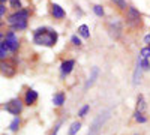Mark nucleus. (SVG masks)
<instances>
[{
	"label": "nucleus",
	"mask_w": 150,
	"mask_h": 135,
	"mask_svg": "<svg viewBox=\"0 0 150 135\" xmlns=\"http://www.w3.org/2000/svg\"><path fill=\"white\" fill-rule=\"evenodd\" d=\"M59 39V33L48 27H38L33 32V42L42 47H54Z\"/></svg>",
	"instance_id": "nucleus-1"
},
{
	"label": "nucleus",
	"mask_w": 150,
	"mask_h": 135,
	"mask_svg": "<svg viewBox=\"0 0 150 135\" xmlns=\"http://www.w3.org/2000/svg\"><path fill=\"white\" fill-rule=\"evenodd\" d=\"M110 114H111L110 110H105V111L99 113V114L96 116V119L92 122V125H90V128H89V134H87V135H98L99 131H101V128H102V125L110 119Z\"/></svg>",
	"instance_id": "nucleus-2"
},
{
	"label": "nucleus",
	"mask_w": 150,
	"mask_h": 135,
	"mask_svg": "<svg viewBox=\"0 0 150 135\" xmlns=\"http://www.w3.org/2000/svg\"><path fill=\"white\" fill-rule=\"evenodd\" d=\"M29 15H30V11L29 9H18V11H15L14 14H11L9 17H8V24L9 26H12V24H15V23H20V21H27L29 20Z\"/></svg>",
	"instance_id": "nucleus-3"
},
{
	"label": "nucleus",
	"mask_w": 150,
	"mask_h": 135,
	"mask_svg": "<svg viewBox=\"0 0 150 135\" xmlns=\"http://www.w3.org/2000/svg\"><path fill=\"white\" fill-rule=\"evenodd\" d=\"M23 102L21 99H18V98H14V99H11L5 104V110H6V113L12 114V116H18L21 111H23Z\"/></svg>",
	"instance_id": "nucleus-4"
},
{
	"label": "nucleus",
	"mask_w": 150,
	"mask_h": 135,
	"mask_svg": "<svg viewBox=\"0 0 150 135\" xmlns=\"http://www.w3.org/2000/svg\"><path fill=\"white\" fill-rule=\"evenodd\" d=\"M107 30H108V33H110V36H111L112 39H119L120 36H122V32H123L120 20H111L107 24Z\"/></svg>",
	"instance_id": "nucleus-5"
},
{
	"label": "nucleus",
	"mask_w": 150,
	"mask_h": 135,
	"mask_svg": "<svg viewBox=\"0 0 150 135\" xmlns=\"http://www.w3.org/2000/svg\"><path fill=\"white\" fill-rule=\"evenodd\" d=\"M126 15H128V23L132 24V26H141V14H140V11L134 8V6H129V9L126 11Z\"/></svg>",
	"instance_id": "nucleus-6"
},
{
	"label": "nucleus",
	"mask_w": 150,
	"mask_h": 135,
	"mask_svg": "<svg viewBox=\"0 0 150 135\" xmlns=\"http://www.w3.org/2000/svg\"><path fill=\"white\" fill-rule=\"evenodd\" d=\"M5 41H6V44H8V48H9V51H11V53H15L18 48H20V41H18V38H17V35H15L14 30L6 32V38H5Z\"/></svg>",
	"instance_id": "nucleus-7"
},
{
	"label": "nucleus",
	"mask_w": 150,
	"mask_h": 135,
	"mask_svg": "<svg viewBox=\"0 0 150 135\" xmlns=\"http://www.w3.org/2000/svg\"><path fill=\"white\" fill-rule=\"evenodd\" d=\"M15 72H17V68L14 63H9L8 60L5 62V60H2V74L5 77L11 78V77H14L15 75Z\"/></svg>",
	"instance_id": "nucleus-8"
},
{
	"label": "nucleus",
	"mask_w": 150,
	"mask_h": 135,
	"mask_svg": "<svg viewBox=\"0 0 150 135\" xmlns=\"http://www.w3.org/2000/svg\"><path fill=\"white\" fill-rule=\"evenodd\" d=\"M98 77H99V68H98V66H93V68L90 69V77L87 78V81H86V84H84V90H89L92 86L95 84V81L98 80Z\"/></svg>",
	"instance_id": "nucleus-9"
},
{
	"label": "nucleus",
	"mask_w": 150,
	"mask_h": 135,
	"mask_svg": "<svg viewBox=\"0 0 150 135\" xmlns=\"http://www.w3.org/2000/svg\"><path fill=\"white\" fill-rule=\"evenodd\" d=\"M74 66H75V60H72V59L65 60V62H62V65H60V72H62V77H66V75H69V74L72 72V69H74Z\"/></svg>",
	"instance_id": "nucleus-10"
},
{
	"label": "nucleus",
	"mask_w": 150,
	"mask_h": 135,
	"mask_svg": "<svg viewBox=\"0 0 150 135\" xmlns=\"http://www.w3.org/2000/svg\"><path fill=\"white\" fill-rule=\"evenodd\" d=\"M51 14L56 20H63L66 17V11L62 8L59 3H51Z\"/></svg>",
	"instance_id": "nucleus-11"
},
{
	"label": "nucleus",
	"mask_w": 150,
	"mask_h": 135,
	"mask_svg": "<svg viewBox=\"0 0 150 135\" xmlns=\"http://www.w3.org/2000/svg\"><path fill=\"white\" fill-rule=\"evenodd\" d=\"M36 101H38V92L33 89H29L26 92V95H24V104L30 107V105H35Z\"/></svg>",
	"instance_id": "nucleus-12"
},
{
	"label": "nucleus",
	"mask_w": 150,
	"mask_h": 135,
	"mask_svg": "<svg viewBox=\"0 0 150 135\" xmlns=\"http://www.w3.org/2000/svg\"><path fill=\"white\" fill-rule=\"evenodd\" d=\"M65 93L63 92H57V93H54V96H53V104L56 105V107H62L65 104Z\"/></svg>",
	"instance_id": "nucleus-13"
},
{
	"label": "nucleus",
	"mask_w": 150,
	"mask_h": 135,
	"mask_svg": "<svg viewBox=\"0 0 150 135\" xmlns=\"http://www.w3.org/2000/svg\"><path fill=\"white\" fill-rule=\"evenodd\" d=\"M77 32H78V36H81L83 39H89L90 38V29H89L87 24H81Z\"/></svg>",
	"instance_id": "nucleus-14"
},
{
	"label": "nucleus",
	"mask_w": 150,
	"mask_h": 135,
	"mask_svg": "<svg viewBox=\"0 0 150 135\" xmlns=\"http://www.w3.org/2000/svg\"><path fill=\"white\" fill-rule=\"evenodd\" d=\"M146 110H147V102L144 99V96L143 95H138V99H137V111L144 113Z\"/></svg>",
	"instance_id": "nucleus-15"
},
{
	"label": "nucleus",
	"mask_w": 150,
	"mask_h": 135,
	"mask_svg": "<svg viewBox=\"0 0 150 135\" xmlns=\"http://www.w3.org/2000/svg\"><path fill=\"white\" fill-rule=\"evenodd\" d=\"M141 72H143V68L140 66V63H137V68H135L134 75H132V78H134V84H140V81H141Z\"/></svg>",
	"instance_id": "nucleus-16"
},
{
	"label": "nucleus",
	"mask_w": 150,
	"mask_h": 135,
	"mask_svg": "<svg viewBox=\"0 0 150 135\" xmlns=\"http://www.w3.org/2000/svg\"><path fill=\"white\" fill-rule=\"evenodd\" d=\"M137 63H140V66L143 68V71H150V60L149 59H144L143 56H138Z\"/></svg>",
	"instance_id": "nucleus-17"
},
{
	"label": "nucleus",
	"mask_w": 150,
	"mask_h": 135,
	"mask_svg": "<svg viewBox=\"0 0 150 135\" xmlns=\"http://www.w3.org/2000/svg\"><path fill=\"white\" fill-rule=\"evenodd\" d=\"M8 51H9L8 44H6V41H5V39H2V42H0V59H2V60H5V59H6V54H8Z\"/></svg>",
	"instance_id": "nucleus-18"
},
{
	"label": "nucleus",
	"mask_w": 150,
	"mask_h": 135,
	"mask_svg": "<svg viewBox=\"0 0 150 135\" xmlns=\"http://www.w3.org/2000/svg\"><path fill=\"white\" fill-rule=\"evenodd\" d=\"M20 125H21V120H20V117L18 116H15L14 117V120L9 123V129L12 131V132H17L18 131V128H20Z\"/></svg>",
	"instance_id": "nucleus-19"
},
{
	"label": "nucleus",
	"mask_w": 150,
	"mask_h": 135,
	"mask_svg": "<svg viewBox=\"0 0 150 135\" xmlns=\"http://www.w3.org/2000/svg\"><path fill=\"white\" fill-rule=\"evenodd\" d=\"M81 129V123L77 120V122H74V123L71 125V128H69V132H68V135H77V132Z\"/></svg>",
	"instance_id": "nucleus-20"
},
{
	"label": "nucleus",
	"mask_w": 150,
	"mask_h": 135,
	"mask_svg": "<svg viewBox=\"0 0 150 135\" xmlns=\"http://www.w3.org/2000/svg\"><path fill=\"white\" fill-rule=\"evenodd\" d=\"M11 29L12 30H26L27 29V21H20V23H15V24H12V26H11Z\"/></svg>",
	"instance_id": "nucleus-21"
},
{
	"label": "nucleus",
	"mask_w": 150,
	"mask_h": 135,
	"mask_svg": "<svg viewBox=\"0 0 150 135\" xmlns=\"http://www.w3.org/2000/svg\"><path fill=\"white\" fill-rule=\"evenodd\" d=\"M112 3H114L120 11H128L129 9V6H128V3H126V0H111Z\"/></svg>",
	"instance_id": "nucleus-22"
},
{
	"label": "nucleus",
	"mask_w": 150,
	"mask_h": 135,
	"mask_svg": "<svg viewBox=\"0 0 150 135\" xmlns=\"http://www.w3.org/2000/svg\"><path fill=\"white\" fill-rule=\"evenodd\" d=\"M134 119H135L137 123H146V122H147V117H146L143 113H140V111H135Z\"/></svg>",
	"instance_id": "nucleus-23"
},
{
	"label": "nucleus",
	"mask_w": 150,
	"mask_h": 135,
	"mask_svg": "<svg viewBox=\"0 0 150 135\" xmlns=\"http://www.w3.org/2000/svg\"><path fill=\"white\" fill-rule=\"evenodd\" d=\"M92 9H93V12H95L98 17H101V18H102V17L105 15V11H104V6H102V5H95Z\"/></svg>",
	"instance_id": "nucleus-24"
},
{
	"label": "nucleus",
	"mask_w": 150,
	"mask_h": 135,
	"mask_svg": "<svg viewBox=\"0 0 150 135\" xmlns=\"http://www.w3.org/2000/svg\"><path fill=\"white\" fill-rule=\"evenodd\" d=\"M8 2H9V6H11L12 9H15V11L23 9V8H21V0H8Z\"/></svg>",
	"instance_id": "nucleus-25"
},
{
	"label": "nucleus",
	"mask_w": 150,
	"mask_h": 135,
	"mask_svg": "<svg viewBox=\"0 0 150 135\" xmlns=\"http://www.w3.org/2000/svg\"><path fill=\"white\" fill-rule=\"evenodd\" d=\"M90 111V105L89 104H86V105H83L81 108H80V111H78V117H84L87 113Z\"/></svg>",
	"instance_id": "nucleus-26"
},
{
	"label": "nucleus",
	"mask_w": 150,
	"mask_h": 135,
	"mask_svg": "<svg viewBox=\"0 0 150 135\" xmlns=\"http://www.w3.org/2000/svg\"><path fill=\"white\" fill-rule=\"evenodd\" d=\"M140 56H143L144 59H150V47H143L140 50Z\"/></svg>",
	"instance_id": "nucleus-27"
},
{
	"label": "nucleus",
	"mask_w": 150,
	"mask_h": 135,
	"mask_svg": "<svg viewBox=\"0 0 150 135\" xmlns=\"http://www.w3.org/2000/svg\"><path fill=\"white\" fill-rule=\"evenodd\" d=\"M71 42H72V45H75V47H81V45H83L81 39L78 38V35H72V36H71Z\"/></svg>",
	"instance_id": "nucleus-28"
},
{
	"label": "nucleus",
	"mask_w": 150,
	"mask_h": 135,
	"mask_svg": "<svg viewBox=\"0 0 150 135\" xmlns=\"http://www.w3.org/2000/svg\"><path fill=\"white\" fill-rule=\"evenodd\" d=\"M60 126H62V122H59V123L56 125V128H54V131H53V134H51V135H57V134H59V131H60Z\"/></svg>",
	"instance_id": "nucleus-29"
},
{
	"label": "nucleus",
	"mask_w": 150,
	"mask_h": 135,
	"mask_svg": "<svg viewBox=\"0 0 150 135\" xmlns=\"http://www.w3.org/2000/svg\"><path fill=\"white\" fill-rule=\"evenodd\" d=\"M5 14H6V5H0V15L5 17Z\"/></svg>",
	"instance_id": "nucleus-30"
},
{
	"label": "nucleus",
	"mask_w": 150,
	"mask_h": 135,
	"mask_svg": "<svg viewBox=\"0 0 150 135\" xmlns=\"http://www.w3.org/2000/svg\"><path fill=\"white\" fill-rule=\"evenodd\" d=\"M144 44H147V45H150V33L144 36Z\"/></svg>",
	"instance_id": "nucleus-31"
},
{
	"label": "nucleus",
	"mask_w": 150,
	"mask_h": 135,
	"mask_svg": "<svg viewBox=\"0 0 150 135\" xmlns=\"http://www.w3.org/2000/svg\"><path fill=\"white\" fill-rule=\"evenodd\" d=\"M0 2H2V5H5V3H6V0H0Z\"/></svg>",
	"instance_id": "nucleus-32"
},
{
	"label": "nucleus",
	"mask_w": 150,
	"mask_h": 135,
	"mask_svg": "<svg viewBox=\"0 0 150 135\" xmlns=\"http://www.w3.org/2000/svg\"><path fill=\"white\" fill-rule=\"evenodd\" d=\"M149 47H150V45H149Z\"/></svg>",
	"instance_id": "nucleus-33"
}]
</instances>
